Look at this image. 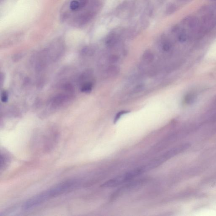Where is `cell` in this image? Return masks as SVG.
I'll return each instance as SVG.
<instances>
[{
	"instance_id": "obj_13",
	"label": "cell",
	"mask_w": 216,
	"mask_h": 216,
	"mask_svg": "<svg viewBox=\"0 0 216 216\" xmlns=\"http://www.w3.org/2000/svg\"><path fill=\"white\" fill-rule=\"evenodd\" d=\"M171 47L170 44L168 42H166L163 45V49L165 51H168L171 49Z\"/></svg>"
},
{
	"instance_id": "obj_10",
	"label": "cell",
	"mask_w": 216,
	"mask_h": 216,
	"mask_svg": "<svg viewBox=\"0 0 216 216\" xmlns=\"http://www.w3.org/2000/svg\"><path fill=\"white\" fill-rule=\"evenodd\" d=\"M130 112L129 111L126 110H123L121 111H120L118 113L116 114V115L115 118L114 120V123L117 122L118 120L122 116V115H124L125 114H126L129 113Z\"/></svg>"
},
{
	"instance_id": "obj_12",
	"label": "cell",
	"mask_w": 216,
	"mask_h": 216,
	"mask_svg": "<svg viewBox=\"0 0 216 216\" xmlns=\"http://www.w3.org/2000/svg\"><path fill=\"white\" fill-rule=\"evenodd\" d=\"M108 60H109V62L111 63H114V62H117V60H118V57H117V55H111Z\"/></svg>"
},
{
	"instance_id": "obj_4",
	"label": "cell",
	"mask_w": 216,
	"mask_h": 216,
	"mask_svg": "<svg viewBox=\"0 0 216 216\" xmlns=\"http://www.w3.org/2000/svg\"><path fill=\"white\" fill-rule=\"evenodd\" d=\"M50 198L48 190L42 192L30 199L27 200L22 205V209L24 210H28L38 206L41 203L45 202L47 200Z\"/></svg>"
},
{
	"instance_id": "obj_9",
	"label": "cell",
	"mask_w": 216,
	"mask_h": 216,
	"mask_svg": "<svg viewBox=\"0 0 216 216\" xmlns=\"http://www.w3.org/2000/svg\"><path fill=\"white\" fill-rule=\"evenodd\" d=\"M116 38L113 35L109 36L106 40V45L109 47L113 46L116 42Z\"/></svg>"
},
{
	"instance_id": "obj_2",
	"label": "cell",
	"mask_w": 216,
	"mask_h": 216,
	"mask_svg": "<svg viewBox=\"0 0 216 216\" xmlns=\"http://www.w3.org/2000/svg\"><path fill=\"white\" fill-rule=\"evenodd\" d=\"M142 174V171L140 168L135 169L106 181L104 184L101 185V187L108 188L120 186L131 181L132 179Z\"/></svg>"
},
{
	"instance_id": "obj_3",
	"label": "cell",
	"mask_w": 216,
	"mask_h": 216,
	"mask_svg": "<svg viewBox=\"0 0 216 216\" xmlns=\"http://www.w3.org/2000/svg\"><path fill=\"white\" fill-rule=\"evenodd\" d=\"M80 185V182L79 180H68L58 184L48 190V192L50 197H56L76 189L79 187Z\"/></svg>"
},
{
	"instance_id": "obj_8",
	"label": "cell",
	"mask_w": 216,
	"mask_h": 216,
	"mask_svg": "<svg viewBox=\"0 0 216 216\" xmlns=\"http://www.w3.org/2000/svg\"><path fill=\"white\" fill-rule=\"evenodd\" d=\"M9 161V159L5 154H1V169L2 170L6 167Z\"/></svg>"
},
{
	"instance_id": "obj_1",
	"label": "cell",
	"mask_w": 216,
	"mask_h": 216,
	"mask_svg": "<svg viewBox=\"0 0 216 216\" xmlns=\"http://www.w3.org/2000/svg\"><path fill=\"white\" fill-rule=\"evenodd\" d=\"M89 0H69L62 7V20L72 26H81L91 19L93 13L86 10Z\"/></svg>"
},
{
	"instance_id": "obj_7",
	"label": "cell",
	"mask_w": 216,
	"mask_h": 216,
	"mask_svg": "<svg viewBox=\"0 0 216 216\" xmlns=\"http://www.w3.org/2000/svg\"><path fill=\"white\" fill-rule=\"evenodd\" d=\"M92 88H93V83L91 82H86L82 86L81 90L82 92L89 93L91 91Z\"/></svg>"
},
{
	"instance_id": "obj_5",
	"label": "cell",
	"mask_w": 216,
	"mask_h": 216,
	"mask_svg": "<svg viewBox=\"0 0 216 216\" xmlns=\"http://www.w3.org/2000/svg\"><path fill=\"white\" fill-rule=\"evenodd\" d=\"M120 72V68L116 65H111L107 70V74L110 76H115Z\"/></svg>"
},
{
	"instance_id": "obj_14",
	"label": "cell",
	"mask_w": 216,
	"mask_h": 216,
	"mask_svg": "<svg viewBox=\"0 0 216 216\" xmlns=\"http://www.w3.org/2000/svg\"><path fill=\"white\" fill-rule=\"evenodd\" d=\"M8 96L7 92L4 91L1 94V101L3 102H6L7 101Z\"/></svg>"
},
{
	"instance_id": "obj_6",
	"label": "cell",
	"mask_w": 216,
	"mask_h": 216,
	"mask_svg": "<svg viewBox=\"0 0 216 216\" xmlns=\"http://www.w3.org/2000/svg\"><path fill=\"white\" fill-rule=\"evenodd\" d=\"M143 59L146 62H151L154 59V55L151 51H146L143 55Z\"/></svg>"
},
{
	"instance_id": "obj_11",
	"label": "cell",
	"mask_w": 216,
	"mask_h": 216,
	"mask_svg": "<svg viewBox=\"0 0 216 216\" xmlns=\"http://www.w3.org/2000/svg\"><path fill=\"white\" fill-rule=\"evenodd\" d=\"M144 85H139L135 87L134 90V92L135 94L141 92L144 88Z\"/></svg>"
},
{
	"instance_id": "obj_15",
	"label": "cell",
	"mask_w": 216,
	"mask_h": 216,
	"mask_svg": "<svg viewBox=\"0 0 216 216\" xmlns=\"http://www.w3.org/2000/svg\"><path fill=\"white\" fill-rule=\"evenodd\" d=\"M187 37H186V35L185 34H182L180 35V36H179V40L180 42H184L186 40Z\"/></svg>"
}]
</instances>
